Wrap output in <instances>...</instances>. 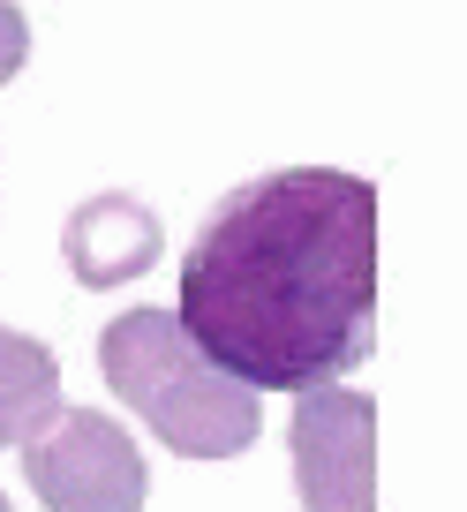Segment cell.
<instances>
[{
  "instance_id": "cell-5",
  "label": "cell",
  "mask_w": 467,
  "mask_h": 512,
  "mask_svg": "<svg viewBox=\"0 0 467 512\" xmlns=\"http://www.w3.org/2000/svg\"><path fill=\"white\" fill-rule=\"evenodd\" d=\"M159 249H166L159 211L129 189H98L61 219V256H68V272H76V287H91V294L144 279L159 264Z\"/></svg>"
},
{
  "instance_id": "cell-8",
  "label": "cell",
  "mask_w": 467,
  "mask_h": 512,
  "mask_svg": "<svg viewBox=\"0 0 467 512\" xmlns=\"http://www.w3.org/2000/svg\"><path fill=\"white\" fill-rule=\"evenodd\" d=\"M0 512H16V505H8V497H0Z\"/></svg>"
},
{
  "instance_id": "cell-7",
  "label": "cell",
  "mask_w": 467,
  "mask_h": 512,
  "mask_svg": "<svg viewBox=\"0 0 467 512\" xmlns=\"http://www.w3.org/2000/svg\"><path fill=\"white\" fill-rule=\"evenodd\" d=\"M23 61H31V23H23L16 0H0V83H16Z\"/></svg>"
},
{
  "instance_id": "cell-1",
  "label": "cell",
  "mask_w": 467,
  "mask_h": 512,
  "mask_svg": "<svg viewBox=\"0 0 467 512\" xmlns=\"http://www.w3.org/2000/svg\"><path fill=\"white\" fill-rule=\"evenodd\" d=\"M174 324L249 392H317L377 354V181L279 166L234 181L181 256Z\"/></svg>"
},
{
  "instance_id": "cell-4",
  "label": "cell",
  "mask_w": 467,
  "mask_h": 512,
  "mask_svg": "<svg viewBox=\"0 0 467 512\" xmlns=\"http://www.w3.org/2000/svg\"><path fill=\"white\" fill-rule=\"evenodd\" d=\"M294 490L309 512H377V400L317 384L294 407Z\"/></svg>"
},
{
  "instance_id": "cell-2",
  "label": "cell",
  "mask_w": 467,
  "mask_h": 512,
  "mask_svg": "<svg viewBox=\"0 0 467 512\" xmlns=\"http://www.w3.org/2000/svg\"><path fill=\"white\" fill-rule=\"evenodd\" d=\"M98 369L113 400L181 460H234L264 430L257 392L234 384L219 362H204L196 339L174 324V309H121L98 332Z\"/></svg>"
},
{
  "instance_id": "cell-3",
  "label": "cell",
  "mask_w": 467,
  "mask_h": 512,
  "mask_svg": "<svg viewBox=\"0 0 467 512\" xmlns=\"http://www.w3.org/2000/svg\"><path fill=\"white\" fill-rule=\"evenodd\" d=\"M23 475L46 512H144L151 467L106 407H53L23 437Z\"/></svg>"
},
{
  "instance_id": "cell-6",
  "label": "cell",
  "mask_w": 467,
  "mask_h": 512,
  "mask_svg": "<svg viewBox=\"0 0 467 512\" xmlns=\"http://www.w3.org/2000/svg\"><path fill=\"white\" fill-rule=\"evenodd\" d=\"M61 407V362L46 339L0 324V445H23Z\"/></svg>"
}]
</instances>
